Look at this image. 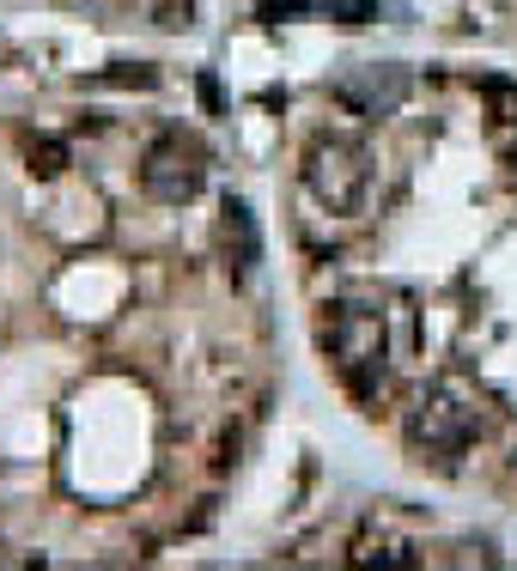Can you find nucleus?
Listing matches in <instances>:
<instances>
[{
    "instance_id": "obj_2",
    "label": "nucleus",
    "mask_w": 517,
    "mask_h": 571,
    "mask_svg": "<svg viewBox=\"0 0 517 571\" xmlns=\"http://www.w3.org/2000/svg\"><path fill=\"white\" fill-rule=\"evenodd\" d=\"M408 444H414L420 462H439V468H451V462L475 444V413L456 408V401H432L426 413H414V425H408Z\"/></svg>"
},
{
    "instance_id": "obj_1",
    "label": "nucleus",
    "mask_w": 517,
    "mask_h": 571,
    "mask_svg": "<svg viewBox=\"0 0 517 571\" xmlns=\"http://www.w3.org/2000/svg\"><path fill=\"white\" fill-rule=\"evenodd\" d=\"M323 347L335 352V371L347 377V389L371 401V389L383 383V316L359 310V304H335L323 316Z\"/></svg>"
},
{
    "instance_id": "obj_5",
    "label": "nucleus",
    "mask_w": 517,
    "mask_h": 571,
    "mask_svg": "<svg viewBox=\"0 0 517 571\" xmlns=\"http://www.w3.org/2000/svg\"><path fill=\"white\" fill-rule=\"evenodd\" d=\"M225 243L238 250V267H256V255H262V243H256V219H250V207L244 201H232L225 207Z\"/></svg>"
},
{
    "instance_id": "obj_4",
    "label": "nucleus",
    "mask_w": 517,
    "mask_h": 571,
    "mask_svg": "<svg viewBox=\"0 0 517 571\" xmlns=\"http://www.w3.org/2000/svg\"><path fill=\"white\" fill-rule=\"evenodd\" d=\"M305 177H310V189H317L329 207H354L359 189H366V158H359L354 146L329 140V146H317V152H310Z\"/></svg>"
},
{
    "instance_id": "obj_3",
    "label": "nucleus",
    "mask_w": 517,
    "mask_h": 571,
    "mask_svg": "<svg viewBox=\"0 0 517 571\" xmlns=\"http://www.w3.org/2000/svg\"><path fill=\"white\" fill-rule=\"evenodd\" d=\"M140 182H147V194H159V201H171V207L189 201V194L201 189V152L183 146V134H165V140L140 158Z\"/></svg>"
}]
</instances>
